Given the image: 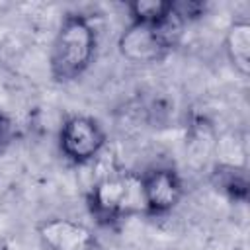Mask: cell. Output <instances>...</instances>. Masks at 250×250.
I'll list each match as a JSON object with an SVG mask.
<instances>
[{"mask_svg": "<svg viewBox=\"0 0 250 250\" xmlns=\"http://www.w3.org/2000/svg\"><path fill=\"white\" fill-rule=\"evenodd\" d=\"M96 29L82 14H66L53 39L49 68L57 82H72L86 72L96 55Z\"/></svg>", "mask_w": 250, "mask_h": 250, "instance_id": "cell-1", "label": "cell"}, {"mask_svg": "<svg viewBox=\"0 0 250 250\" xmlns=\"http://www.w3.org/2000/svg\"><path fill=\"white\" fill-rule=\"evenodd\" d=\"M90 213L102 225L145 213L141 176L133 172H109L102 176L88 195Z\"/></svg>", "mask_w": 250, "mask_h": 250, "instance_id": "cell-2", "label": "cell"}, {"mask_svg": "<svg viewBox=\"0 0 250 250\" xmlns=\"http://www.w3.org/2000/svg\"><path fill=\"white\" fill-rule=\"evenodd\" d=\"M182 21L172 16L160 25L131 21L117 39V49L123 59L135 64H148L162 61L180 37Z\"/></svg>", "mask_w": 250, "mask_h": 250, "instance_id": "cell-3", "label": "cell"}, {"mask_svg": "<svg viewBox=\"0 0 250 250\" xmlns=\"http://www.w3.org/2000/svg\"><path fill=\"white\" fill-rule=\"evenodd\" d=\"M107 135L98 119L90 115H68L59 131V146L74 164L94 162L105 148Z\"/></svg>", "mask_w": 250, "mask_h": 250, "instance_id": "cell-4", "label": "cell"}, {"mask_svg": "<svg viewBox=\"0 0 250 250\" xmlns=\"http://www.w3.org/2000/svg\"><path fill=\"white\" fill-rule=\"evenodd\" d=\"M145 213L164 215L170 213L184 195V184L176 170L172 168H152L141 176Z\"/></svg>", "mask_w": 250, "mask_h": 250, "instance_id": "cell-5", "label": "cell"}, {"mask_svg": "<svg viewBox=\"0 0 250 250\" xmlns=\"http://www.w3.org/2000/svg\"><path fill=\"white\" fill-rule=\"evenodd\" d=\"M37 234L49 250H94L96 246L92 230L70 219H45L37 225Z\"/></svg>", "mask_w": 250, "mask_h": 250, "instance_id": "cell-6", "label": "cell"}, {"mask_svg": "<svg viewBox=\"0 0 250 250\" xmlns=\"http://www.w3.org/2000/svg\"><path fill=\"white\" fill-rule=\"evenodd\" d=\"M225 53L230 64L242 74H250V21L234 20L225 33Z\"/></svg>", "mask_w": 250, "mask_h": 250, "instance_id": "cell-7", "label": "cell"}, {"mask_svg": "<svg viewBox=\"0 0 250 250\" xmlns=\"http://www.w3.org/2000/svg\"><path fill=\"white\" fill-rule=\"evenodd\" d=\"M131 21L160 25L174 16V2L164 0H135L127 4Z\"/></svg>", "mask_w": 250, "mask_h": 250, "instance_id": "cell-8", "label": "cell"}, {"mask_svg": "<svg viewBox=\"0 0 250 250\" xmlns=\"http://www.w3.org/2000/svg\"><path fill=\"white\" fill-rule=\"evenodd\" d=\"M213 184L219 191L227 193L232 199L244 201L248 195V182H246V168H234L217 164L213 170Z\"/></svg>", "mask_w": 250, "mask_h": 250, "instance_id": "cell-9", "label": "cell"}, {"mask_svg": "<svg viewBox=\"0 0 250 250\" xmlns=\"http://www.w3.org/2000/svg\"><path fill=\"white\" fill-rule=\"evenodd\" d=\"M217 154L219 164L244 168L246 166V141L238 139V135H230L229 139H223L217 143Z\"/></svg>", "mask_w": 250, "mask_h": 250, "instance_id": "cell-10", "label": "cell"}, {"mask_svg": "<svg viewBox=\"0 0 250 250\" xmlns=\"http://www.w3.org/2000/svg\"><path fill=\"white\" fill-rule=\"evenodd\" d=\"M10 137H12V123L4 113H0V148L10 141Z\"/></svg>", "mask_w": 250, "mask_h": 250, "instance_id": "cell-11", "label": "cell"}]
</instances>
